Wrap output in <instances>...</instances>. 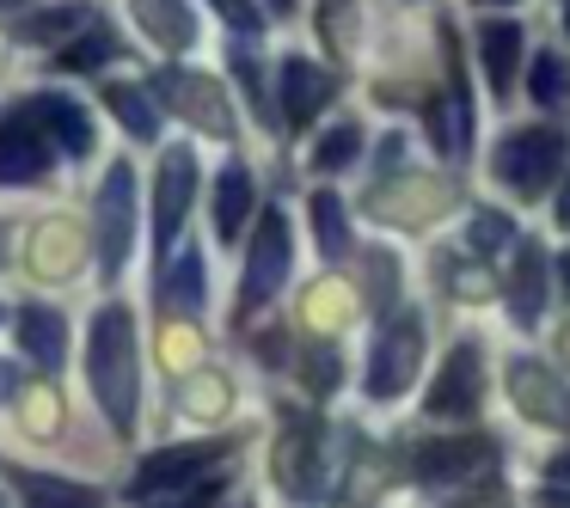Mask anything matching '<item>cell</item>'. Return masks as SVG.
<instances>
[{
    "label": "cell",
    "instance_id": "cell-1",
    "mask_svg": "<svg viewBox=\"0 0 570 508\" xmlns=\"http://www.w3.org/2000/svg\"><path fill=\"white\" fill-rule=\"evenodd\" d=\"M87 373H92V398L99 410L117 422V435H136V312L124 300L99 307L92 319V343H87Z\"/></svg>",
    "mask_w": 570,
    "mask_h": 508
},
{
    "label": "cell",
    "instance_id": "cell-2",
    "mask_svg": "<svg viewBox=\"0 0 570 508\" xmlns=\"http://www.w3.org/2000/svg\"><path fill=\"white\" fill-rule=\"evenodd\" d=\"M564 160H570V141L558 129H509L497 141L491 178L503 190H515V197H546V185L564 172Z\"/></svg>",
    "mask_w": 570,
    "mask_h": 508
},
{
    "label": "cell",
    "instance_id": "cell-3",
    "mask_svg": "<svg viewBox=\"0 0 570 508\" xmlns=\"http://www.w3.org/2000/svg\"><path fill=\"white\" fill-rule=\"evenodd\" d=\"M56 160H68L56 129L43 123V111L31 99H19L0 117V185H38Z\"/></svg>",
    "mask_w": 570,
    "mask_h": 508
},
{
    "label": "cell",
    "instance_id": "cell-4",
    "mask_svg": "<svg viewBox=\"0 0 570 508\" xmlns=\"http://www.w3.org/2000/svg\"><path fill=\"white\" fill-rule=\"evenodd\" d=\"M423 368V319L417 312H399V319L381 325L368 356V398H399Z\"/></svg>",
    "mask_w": 570,
    "mask_h": 508
},
{
    "label": "cell",
    "instance_id": "cell-5",
    "mask_svg": "<svg viewBox=\"0 0 570 508\" xmlns=\"http://www.w3.org/2000/svg\"><path fill=\"white\" fill-rule=\"evenodd\" d=\"M129 251H136V172L117 160L99 185V263H105V276L124 270Z\"/></svg>",
    "mask_w": 570,
    "mask_h": 508
},
{
    "label": "cell",
    "instance_id": "cell-6",
    "mask_svg": "<svg viewBox=\"0 0 570 508\" xmlns=\"http://www.w3.org/2000/svg\"><path fill=\"white\" fill-rule=\"evenodd\" d=\"M288 221L276 209H264V227H258V239H252V258H246V276H239V319L246 312H258L264 300L283 288V276H288Z\"/></svg>",
    "mask_w": 570,
    "mask_h": 508
},
{
    "label": "cell",
    "instance_id": "cell-7",
    "mask_svg": "<svg viewBox=\"0 0 570 508\" xmlns=\"http://www.w3.org/2000/svg\"><path fill=\"white\" fill-rule=\"evenodd\" d=\"M190 197H197V160H190V148H166L160 178H154V246H160V270H166V251H173L178 227H185Z\"/></svg>",
    "mask_w": 570,
    "mask_h": 508
},
{
    "label": "cell",
    "instance_id": "cell-8",
    "mask_svg": "<svg viewBox=\"0 0 570 508\" xmlns=\"http://www.w3.org/2000/svg\"><path fill=\"white\" fill-rule=\"evenodd\" d=\"M479 398H484V356H479L472 337H460V343L448 349V361H442V373H435L423 405H430V417H472Z\"/></svg>",
    "mask_w": 570,
    "mask_h": 508
},
{
    "label": "cell",
    "instance_id": "cell-9",
    "mask_svg": "<svg viewBox=\"0 0 570 508\" xmlns=\"http://www.w3.org/2000/svg\"><path fill=\"white\" fill-rule=\"evenodd\" d=\"M227 447L222 441H190V447H166V454H154L148 466L136 471V484H129V496H173V490H190L197 484V471H209L215 459H222Z\"/></svg>",
    "mask_w": 570,
    "mask_h": 508
},
{
    "label": "cell",
    "instance_id": "cell-10",
    "mask_svg": "<svg viewBox=\"0 0 570 508\" xmlns=\"http://www.w3.org/2000/svg\"><path fill=\"white\" fill-rule=\"evenodd\" d=\"M509 392H515V405L528 410L533 422H552V429H564V422H570L564 386H558L540 361H509Z\"/></svg>",
    "mask_w": 570,
    "mask_h": 508
},
{
    "label": "cell",
    "instance_id": "cell-11",
    "mask_svg": "<svg viewBox=\"0 0 570 508\" xmlns=\"http://www.w3.org/2000/svg\"><path fill=\"white\" fill-rule=\"evenodd\" d=\"M325 104H332V74H320L307 56H283V123L301 129Z\"/></svg>",
    "mask_w": 570,
    "mask_h": 508
},
{
    "label": "cell",
    "instance_id": "cell-12",
    "mask_svg": "<svg viewBox=\"0 0 570 508\" xmlns=\"http://www.w3.org/2000/svg\"><path fill=\"white\" fill-rule=\"evenodd\" d=\"M491 459V441H479V435H466V441H423L417 454H411V471H417L423 484H454L466 478L472 466H484Z\"/></svg>",
    "mask_w": 570,
    "mask_h": 508
},
{
    "label": "cell",
    "instance_id": "cell-13",
    "mask_svg": "<svg viewBox=\"0 0 570 508\" xmlns=\"http://www.w3.org/2000/svg\"><path fill=\"white\" fill-rule=\"evenodd\" d=\"M19 349H26L31 361H38V368H62L68 361V319L56 307H19Z\"/></svg>",
    "mask_w": 570,
    "mask_h": 508
},
{
    "label": "cell",
    "instance_id": "cell-14",
    "mask_svg": "<svg viewBox=\"0 0 570 508\" xmlns=\"http://www.w3.org/2000/svg\"><path fill=\"white\" fill-rule=\"evenodd\" d=\"M479 50H484V80H491V92L509 99V87H515V74H521V26L515 19H484Z\"/></svg>",
    "mask_w": 570,
    "mask_h": 508
},
{
    "label": "cell",
    "instance_id": "cell-15",
    "mask_svg": "<svg viewBox=\"0 0 570 508\" xmlns=\"http://www.w3.org/2000/svg\"><path fill=\"white\" fill-rule=\"evenodd\" d=\"M540 307H546V251L521 246L515 270H509V312H515L521 331H533V325H540Z\"/></svg>",
    "mask_w": 570,
    "mask_h": 508
},
{
    "label": "cell",
    "instance_id": "cell-16",
    "mask_svg": "<svg viewBox=\"0 0 570 508\" xmlns=\"http://www.w3.org/2000/svg\"><path fill=\"white\" fill-rule=\"evenodd\" d=\"M313 471H320V429L313 422H288L283 447H276V484L283 490H313Z\"/></svg>",
    "mask_w": 570,
    "mask_h": 508
},
{
    "label": "cell",
    "instance_id": "cell-17",
    "mask_svg": "<svg viewBox=\"0 0 570 508\" xmlns=\"http://www.w3.org/2000/svg\"><path fill=\"white\" fill-rule=\"evenodd\" d=\"M31 104L43 111V123L56 129V141H62L68 160H80V153H92V117L80 99H68V92H31Z\"/></svg>",
    "mask_w": 570,
    "mask_h": 508
},
{
    "label": "cell",
    "instance_id": "cell-18",
    "mask_svg": "<svg viewBox=\"0 0 570 508\" xmlns=\"http://www.w3.org/2000/svg\"><path fill=\"white\" fill-rule=\"evenodd\" d=\"M141 19V31H148L160 50H190L197 43V13H190L185 0H129Z\"/></svg>",
    "mask_w": 570,
    "mask_h": 508
},
{
    "label": "cell",
    "instance_id": "cell-19",
    "mask_svg": "<svg viewBox=\"0 0 570 508\" xmlns=\"http://www.w3.org/2000/svg\"><path fill=\"white\" fill-rule=\"evenodd\" d=\"M166 92H173L178 111H185L197 129H215V136H227V129H234V117H227V99H222V87H215V80L173 74V80H166Z\"/></svg>",
    "mask_w": 570,
    "mask_h": 508
},
{
    "label": "cell",
    "instance_id": "cell-20",
    "mask_svg": "<svg viewBox=\"0 0 570 508\" xmlns=\"http://www.w3.org/2000/svg\"><path fill=\"white\" fill-rule=\"evenodd\" d=\"M31 270L50 276V282H62V276L80 270V233L68 221H43L38 233H31Z\"/></svg>",
    "mask_w": 570,
    "mask_h": 508
},
{
    "label": "cell",
    "instance_id": "cell-21",
    "mask_svg": "<svg viewBox=\"0 0 570 508\" xmlns=\"http://www.w3.org/2000/svg\"><path fill=\"white\" fill-rule=\"evenodd\" d=\"M105 104H111V117H117V123H124L136 141H154V136H160V111H154V99L136 87V80H111V87H105Z\"/></svg>",
    "mask_w": 570,
    "mask_h": 508
},
{
    "label": "cell",
    "instance_id": "cell-22",
    "mask_svg": "<svg viewBox=\"0 0 570 508\" xmlns=\"http://www.w3.org/2000/svg\"><path fill=\"white\" fill-rule=\"evenodd\" d=\"M246 209H252V178H246V166H227L222 185H215V233H222V239H239Z\"/></svg>",
    "mask_w": 570,
    "mask_h": 508
},
{
    "label": "cell",
    "instance_id": "cell-23",
    "mask_svg": "<svg viewBox=\"0 0 570 508\" xmlns=\"http://www.w3.org/2000/svg\"><path fill=\"white\" fill-rule=\"evenodd\" d=\"M307 221H313V239H320L325 258H350V221H344V202H337L332 190H313Z\"/></svg>",
    "mask_w": 570,
    "mask_h": 508
},
{
    "label": "cell",
    "instance_id": "cell-24",
    "mask_svg": "<svg viewBox=\"0 0 570 508\" xmlns=\"http://www.w3.org/2000/svg\"><path fill=\"white\" fill-rule=\"evenodd\" d=\"M533 104L540 111H558V104H570V62L558 50H540L533 56V80H528Z\"/></svg>",
    "mask_w": 570,
    "mask_h": 508
},
{
    "label": "cell",
    "instance_id": "cell-25",
    "mask_svg": "<svg viewBox=\"0 0 570 508\" xmlns=\"http://www.w3.org/2000/svg\"><path fill=\"white\" fill-rule=\"evenodd\" d=\"M160 295L173 300L178 312H197L203 307V251H178L173 270H160Z\"/></svg>",
    "mask_w": 570,
    "mask_h": 508
},
{
    "label": "cell",
    "instance_id": "cell-26",
    "mask_svg": "<svg viewBox=\"0 0 570 508\" xmlns=\"http://www.w3.org/2000/svg\"><path fill=\"white\" fill-rule=\"evenodd\" d=\"M320 38H325V50L337 56V62H350V50H356V7L350 0H320Z\"/></svg>",
    "mask_w": 570,
    "mask_h": 508
},
{
    "label": "cell",
    "instance_id": "cell-27",
    "mask_svg": "<svg viewBox=\"0 0 570 508\" xmlns=\"http://www.w3.org/2000/svg\"><path fill=\"white\" fill-rule=\"evenodd\" d=\"M105 56H117V38H111V26H92L80 43H62L56 68H62V74H87V68H99Z\"/></svg>",
    "mask_w": 570,
    "mask_h": 508
},
{
    "label": "cell",
    "instance_id": "cell-28",
    "mask_svg": "<svg viewBox=\"0 0 570 508\" xmlns=\"http://www.w3.org/2000/svg\"><path fill=\"white\" fill-rule=\"evenodd\" d=\"M227 405H234L227 373H197V380H185V410L190 417H227Z\"/></svg>",
    "mask_w": 570,
    "mask_h": 508
},
{
    "label": "cell",
    "instance_id": "cell-29",
    "mask_svg": "<svg viewBox=\"0 0 570 508\" xmlns=\"http://www.w3.org/2000/svg\"><path fill=\"white\" fill-rule=\"evenodd\" d=\"M356 148H362V129L356 123H337L332 136L313 148V166H320V172H344V166L356 160Z\"/></svg>",
    "mask_w": 570,
    "mask_h": 508
},
{
    "label": "cell",
    "instance_id": "cell-30",
    "mask_svg": "<svg viewBox=\"0 0 570 508\" xmlns=\"http://www.w3.org/2000/svg\"><path fill=\"white\" fill-rule=\"evenodd\" d=\"M19 490H31V502H92V490H87V484L38 478V471H19Z\"/></svg>",
    "mask_w": 570,
    "mask_h": 508
},
{
    "label": "cell",
    "instance_id": "cell-31",
    "mask_svg": "<svg viewBox=\"0 0 570 508\" xmlns=\"http://www.w3.org/2000/svg\"><path fill=\"white\" fill-rule=\"evenodd\" d=\"M497 246H509V215H479V221H472V251L491 258Z\"/></svg>",
    "mask_w": 570,
    "mask_h": 508
},
{
    "label": "cell",
    "instance_id": "cell-32",
    "mask_svg": "<svg viewBox=\"0 0 570 508\" xmlns=\"http://www.w3.org/2000/svg\"><path fill=\"white\" fill-rule=\"evenodd\" d=\"M75 26H87V7H56V13L31 19L26 38H56V31H75Z\"/></svg>",
    "mask_w": 570,
    "mask_h": 508
},
{
    "label": "cell",
    "instance_id": "cell-33",
    "mask_svg": "<svg viewBox=\"0 0 570 508\" xmlns=\"http://www.w3.org/2000/svg\"><path fill=\"white\" fill-rule=\"evenodd\" d=\"M301 380H307L313 392H332V386H337V356H332V349H313V356L301 361Z\"/></svg>",
    "mask_w": 570,
    "mask_h": 508
},
{
    "label": "cell",
    "instance_id": "cell-34",
    "mask_svg": "<svg viewBox=\"0 0 570 508\" xmlns=\"http://www.w3.org/2000/svg\"><path fill=\"white\" fill-rule=\"evenodd\" d=\"M215 13H222L234 31H258V26H264V13L252 7V0H215Z\"/></svg>",
    "mask_w": 570,
    "mask_h": 508
},
{
    "label": "cell",
    "instance_id": "cell-35",
    "mask_svg": "<svg viewBox=\"0 0 570 508\" xmlns=\"http://www.w3.org/2000/svg\"><path fill=\"white\" fill-rule=\"evenodd\" d=\"M26 429H31V435H50V429H56V398H50V392H31V398H26Z\"/></svg>",
    "mask_w": 570,
    "mask_h": 508
},
{
    "label": "cell",
    "instance_id": "cell-36",
    "mask_svg": "<svg viewBox=\"0 0 570 508\" xmlns=\"http://www.w3.org/2000/svg\"><path fill=\"white\" fill-rule=\"evenodd\" d=\"M239 80H246V92H252V111H258V123H271V104H264V80H258V62H252L246 50H239Z\"/></svg>",
    "mask_w": 570,
    "mask_h": 508
},
{
    "label": "cell",
    "instance_id": "cell-37",
    "mask_svg": "<svg viewBox=\"0 0 570 508\" xmlns=\"http://www.w3.org/2000/svg\"><path fill=\"white\" fill-rule=\"evenodd\" d=\"M13 380H19V368L13 361H0V398H13Z\"/></svg>",
    "mask_w": 570,
    "mask_h": 508
},
{
    "label": "cell",
    "instance_id": "cell-38",
    "mask_svg": "<svg viewBox=\"0 0 570 508\" xmlns=\"http://www.w3.org/2000/svg\"><path fill=\"white\" fill-rule=\"evenodd\" d=\"M558 282H564V300H570V251L558 258Z\"/></svg>",
    "mask_w": 570,
    "mask_h": 508
},
{
    "label": "cell",
    "instance_id": "cell-39",
    "mask_svg": "<svg viewBox=\"0 0 570 508\" xmlns=\"http://www.w3.org/2000/svg\"><path fill=\"white\" fill-rule=\"evenodd\" d=\"M479 7H509V0H479Z\"/></svg>",
    "mask_w": 570,
    "mask_h": 508
},
{
    "label": "cell",
    "instance_id": "cell-40",
    "mask_svg": "<svg viewBox=\"0 0 570 508\" xmlns=\"http://www.w3.org/2000/svg\"><path fill=\"white\" fill-rule=\"evenodd\" d=\"M558 343H564V356H570V331H564V337H558Z\"/></svg>",
    "mask_w": 570,
    "mask_h": 508
},
{
    "label": "cell",
    "instance_id": "cell-41",
    "mask_svg": "<svg viewBox=\"0 0 570 508\" xmlns=\"http://www.w3.org/2000/svg\"><path fill=\"white\" fill-rule=\"evenodd\" d=\"M276 13H288V0H276Z\"/></svg>",
    "mask_w": 570,
    "mask_h": 508
},
{
    "label": "cell",
    "instance_id": "cell-42",
    "mask_svg": "<svg viewBox=\"0 0 570 508\" xmlns=\"http://www.w3.org/2000/svg\"><path fill=\"white\" fill-rule=\"evenodd\" d=\"M0 258H7V233H0Z\"/></svg>",
    "mask_w": 570,
    "mask_h": 508
},
{
    "label": "cell",
    "instance_id": "cell-43",
    "mask_svg": "<svg viewBox=\"0 0 570 508\" xmlns=\"http://www.w3.org/2000/svg\"><path fill=\"white\" fill-rule=\"evenodd\" d=\"M564 26H570V0H564Z\"/></svg>",
    "mask_w": 570,
    "mask_h": 508
}]
</instances>
